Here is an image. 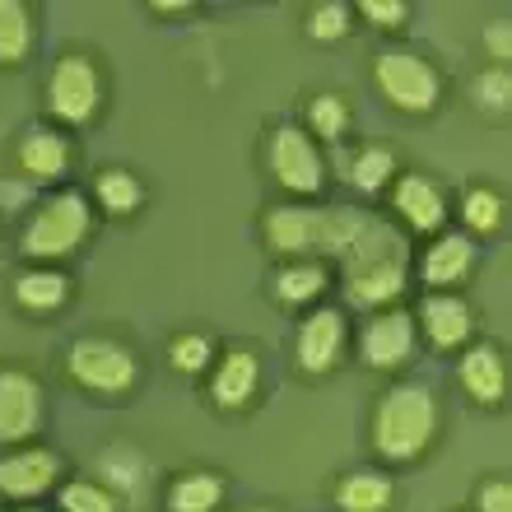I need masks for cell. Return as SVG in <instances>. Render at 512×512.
Instances as JSON below:
<instances>
[{
	"label": "cell",
	"mask_w": 512,
	"mask_h": 512,
	"mask_svg": "<svg viewBox=\"0 0 512 512\" xmlns=\"http://www.w3.org/2000/svg\"><path fill=\"white\" fill-rule=\"evenodd\" d=\"M340 270V289L345 303L359 312L396 308L405 298L410 270H415V247L387 215L364 210L359 229L350 233V243L340 247V256L331 261Z\"/></svg>",
	"instance_id": "cell-1"
},
{
	"label": "cell",
	"mask_w": 512,
	"mask_h": 512,
	"mask_svg": "<svg viewBox=\"0 0 512 512\" xmlns=\"http://www.w3.org/2000/svg\"><path fill=\"white\" fill-rule=\"evenodd\" d=\"M438 429H443L438 391H433L429 382L401 378V382H391L378 396V405H373L368 443H373L382 466H415V461H424L429 447L438 443Z\"/></svg>",
	"instance_id": "cell-2"
},
{
	"label": "cell",
	"mask_w": 512,
	"mask_h": 512,
	"mask_svg": "<svg viewBox=\"0 0 512 512\" xmlns=\"http://www.w3.org/2000/svg\"><path fill=\"white\" fill-rule=\"evenodd\" d=\"M364 205H322V201H275L261 215V238L284 261H336L340 247L359 229Z\"/></svg>",
	"instance_id": "cell-3"
},
{
	"label": "cell",
	"mask_w": 512,
	"mask_h": 512,
	"mask_svg": "<svg viewBox=\"0 0 512 512\" xmlns=\"http://www.w3.org/2000/svg\"><path fill=\"white\" fill-rule=\"evenodd\" d=\"M98 229V215L84 187H56L42 201H33L24 229H19V252L28 266H56L75 256Z\"/></svg>",
	"instance_id": "cell-4"
},
{
	"label": "cell",
	"mask_w": 512,
	"mask_h": 512,
	"mask_svg": "<svg viewBox=\"0 0 512 512\" xmlns=\"http://www.w3.org/2000/svg\"><path fill=\"white\" fill-rule=\"evenodd\" d=\"M373 89L382 94L391 112L405 117H429L443 108V70L433 66L415 47H387L373 56Z\"/></svg>",
	"instance_id": "cell-5"
},
{
	"label": "cell",
	"mask_w": 512,
	"mask_h": 512,
	"mask_svg": "<svg viewBox=\"0 0 512 512\" xmlns=\"http://www.w3.org/2000/svg\"><path fill=\"white\" fill-rule=\"evenodd\" d=\"M47 122L61 131H84L103 112V70L89 52H61L47 70Z\"/></svg>",
	"instance_id": "cell-6"
},
{
	"label": "cell",
	"mask_w": 512,
	"mask_h": 512,
	"mask_svg": "<svg viewBox=\"0 0 512 512\" xmlns=\"http://www.w3.org/2000/svg\"><path fill=\"white\" fill-rule=\"evenodd\" d=\"M266 168L275 177V187L284 191V201H322L326 182V149L312 140L298 122H280L266 131Z\"/></svg>",
	"instance_id": "cell-7"
},
{
	"label": "cell",
	"mask_w": 512,
	"mask_h": 512,
	"mask_svg": "<svg viewBox=\"0 0 512 512\" xmlns=\"http://www.w3.org/2000/svg\"><path fill=\"white\" fill-rule=\"evenodd\" d=\"M66 378L89 396H131L140 382V359L126 340L80 336L66 345Z\"/></svg>",
	"instance_id": "cell-8"
},
{
	"label": "cell",
	"mask_w": 512,
	"mask_h": 512,
	"mask_svg": "<svg viewBox=\"0 0 512 512\" xmlns=\"http://www.w3.org/2000/svg\"><path fill=\"white\" fill-rule=\"evenodd\" d=\"M10 159H14V177L19 182H28L33 191H42V187L56 191V187H66L70 168H75V140L52 122H28L24 131L14 135Z\"/></svg>",
	"instance_id": "cell-9"
},
{
	"label": "cell",
	"mask_w": 512,
	"mask_h": 512,
	"mask_svg": "<svg viewBox=\"0 0 512 512\" xmlns=\"http://www.w3.org/2000/svg\"><path fill=\"white\" fill-rule=\"evenodd\" d=\"M359 364L373 373H401L419 359V331H415V312L410 308H378L368 312L359 336H354Z\"/></svg>",
	"instance_id": "cell-10"
},
{
	"label": "cell",
	"mask_w": 512,
	"mask_h": 512,
	"mask_svg": "<svg viewBox=\"0 0 512 512\" xmlns=\"http://www.w3.org/2000/svg\"><path fill=\"white\" fill-rule=\"evenodd\" d=\"M387 205H391L387 219L405 238H438L452 224V196L429 173H405L401 168V177L387 191Z\"/></svg>",
	"instance_id": "cell-11"
},
{
	"label": "cell",
	"mask_w": 512,
	"mask_h": 512,
	"mask_svg": "<svg viewBox=\"0 0 512 512\" xmlns=\"http://www.w3.org/2000/svg\"><path fill=\"white\" fill-rule=\"evenodd\" d=\"M350 354V312L336 303H317L303 312L294 331V364L303 378H326L336 373Z\"/></svg>",
	"instance_id": "cell-12"
},
{
	"label": "cell",
	"mask_w": 512,
	"mask_h": 512,
	"mask_svg": "<svg viewBox=\"0 0 512 512\" xmlns=\"http://www.w3.org/2000/svg\"><path fill=\"white\" fill-rule=\"evenodd\" d=\"M47 424V391L42 382L19 364L0 368V447H24L33 443Z\"/></svg>",
	"instance_id": "cell-13"
},
{
	"label": "cell",
	"mask_w": 512,
	"mask_h": 512,
	"mask_svg": "<svg viewBox=\"0 0 512 512\" xmlns=\"http://www.w3.org/2000/svg\"><path fill=\"white\" fill-rule=\"evenodd\" d=\"M66 480V461L52 447L24 443L0 452V503H33L42 494H56V485Z\"/></svg>",
	"instance_id": "cell-14"
},
{
	"label": "cell",
	"mask_w": 512,
	"mask_h": 512,
	"mask_svg": "<svg viewBox=\"0 0 512 512\" xmlns=\"http://www.w3.org/2000/svg\"><path fill=\"white\" fill-rule=\"evenodd\" d=\"M419 345L438 354H461L475 340V308L466 294H419L415 308Z\"/></svg>",
	"instance_id": "cell-15"
},
{
	"label": "cell",
	"mask_w": 512,
	"mask_h": 512,
	"mask_svg": "<svg viewBox=\"0 0 512 512\" xmlns=\"http://www.w3.org/2000/svg\"><path fill=\"white\" fill-rule=\"evenodd\" d=\"M480 266V243L461 229H443L419 252V284L424 294H461V284Z\"/></svg>",
	"instance_id": "cell-16"
},
{
	"label": "cell",
	"mask_w": 512,
	"mask_h": 512,
	"mask_svg": "<svg viewBox=\"0 0 512 512\" xmlns=\"http://www.w3.org/2000/svg\"><path fill=\"white\" fill-rule=\"evenodd\" d=\"M205 391L219 415H243L261 391V354L252 345H229L215 354V364L205 373Z\"/></svg>",
	"instance_id": "cell-17"
},
{
	"label": "cell",
	"mask_w": 512,
	"mask_h": 512,
	"mask_svg": "<svg viewBox=\"0 0 512 512\" xmlns=\"http://www.w3.org/2000/svg\"><path fill=\"white\" fill-rule=\"evenodd\" d=\"M457 382H461V391L471 396V405L499 410V405L508 401V382H512L508 350H503L499 340H471V345L457 354Z\"/></svg>",
	"instance_id": "cell-18"
},
{
	"label": "cell",
	"mask_w": 512,
	"mask_h": 512,
	"mask_svg": "<svg viewBox=\"0 0 512 512\" xmlns=\"http://www.w3.org/2000/svg\"><path fill=\"white\" fill-rule=\"evenodd\" d=\"M70 294H75V284L61 266H24L10 280L14 308L28 312V317H52L70 303Z\"/></svg>",
	"instance_id": "cell-19"
},
{
	"label": "cell",
	"mask_w": 512,
	"mask_h": 512,
	"mask_svg": "<svg viewBox=\"0 0 512 512\" xmlns=\"http://www.w3.org/2000/svg\"><path fill=\"white\" fill-rule=\"evenodd\" d=\"M331 289V266L326 261H280L270 275V294L280 308H317Z\"/></svg>",
	"instance_id": "cell-20"
},
{
	"label": "cell",
	"mask_w": 512,
	"mask_h": 512,
	"mask_svg": "<svg viewBox=\"0 0 512 512\" xmlns=\"http://www.w3.org/2000/svg\"><path fill=\"white\" fill-rule=\"evenodd\" d=\"M89 205H94V215H108V219H131L140 215V205H145V182L122 168V163H108V168H98L94 182H89Z\"/></svg>",
	"instance_id": "cell-21"
},
{
	"label": "cell",
	"mask_w": 512,
	"mask_h": 512,
	"mask_svg": "<svg viewBox=\"0 0 512 512\" xmlns=\"http://www.w3.org/2000/svg\"><path fill=\"white\" fill-rule=\"evenodd\" d=\"M331 503L340 512H387L396 503V480L382 466H359V471H345L336 480Z\"/></svg>",
	"instance_id": "cell-22"
},
{
	"label": "cell",
	"mask_w": 512,
	"mask_h": 512,
	"mask_svg": "<svg viewBox=\"0 0 512 512\" xmlns=\"http://www.w3.org/2000/svg\"><path fill=\"white\" fill-rule=\"evenodd\" d=\"M457 219L466 238H494L508 224V196H503L494 182H466L457 196Z\"/></svg>",
	"instance_id": "cell-23"
},
{
	"label": "cell",
	"mask_w": 512,
	"mask_h": 512,
	"mask_svg": "<svg viewBox=\"0 0 512 512\" xmlns=\"http://www.w3.org/2000/svg\"><path fill=\"white\" fill-rule=\"evenodd\" d=\"M224 499H229V480L219 471H205V466L177 471L163 489V508L168 512H219Z\"/></svg>",
	"instance_id": "cell-24"
},
{
	"label": "cell",
	"mask_w": 512,
	"mask_h": 512,
	"mask_svg": "<svg viewBox=\"0 0 512 512\" xmlns=\"http://www.w3.org/2000/svg\"><path fill=\"white\" fill-rule=\"evenodd\" d=\"M396 177H401V159H396L391 145H359L350 159H345V182H350L359 196H368V201L387 196Z\"/></svg>",
	"instance_id": "cell-25"
},
{
	"label": "cell",
	"mask_w": 512,
	"mask_h": 512,
	"mask_svg": "<svg viewBox=\"0 0 512 512\" xmlns=\"http://www.w3.org/2000/svg\"><path fill=\"white\" fill-rule=\"evenodd\" d=\"M303 131L317 140V145H345L350 140V126H354V108L350 98L336 94V89H322V94L308 98V108H303Z\"/></svg>",
	"instance_id": "cell-26"
},
{
	"label": "cell",
	"mask_w": 512,
	"mask_h": 512,
	"mask_svg": "<svg viewBox=\"0 0 512 512\" xmlns=\"http://www.w3.org/2000/svg\"><path fill=\"white\" fill-rule=\"evenodd\" d=\"M33 42H38L33 10L24 0H0V66L19 70L33 56Z\"/></svg>",
	"instance_id": "cell-27"
},
{
	"label": "cell",
	"mask_w": 512,
	"mask_h": 512,
	"mask_svg": "<svg viewBox=\"0 0 512 512\" xmlns=\"http://www.w3.org/2000/svg\"><path fill=\"white\" fill-rule=\"evenodd\" d=\"M56 512H122V494L108 480H94V475L61 480L56 485Z\"/></svg>",
	"instance_id": "cell-28"
},
{
	"label": "cell",
	"mask_w": 512,
	"mask_h": 512,
	"mask_svg": "<svg viewBox=\"0 0 512 512\" xmlns=\"http://www.w3.org/2000/svg\"><path fill=\"white\" fill-rule=\"evenodd\" d=\"M215 340H210V331H177L173 340H168V368L173 373H182V378H205L210 373V364H215Z\"/></svg>",
	"instance_id": "cell-29"
},
{
	"label": "cell",
	"mask_w": 512,
	"mask_h": 512,
	"mask_svg": "<svg viewBox=\"0 0 512 512\" xmlns=\"http://www.w3.org/2000/svg\"><path fill=\"white\" fill-rule=\"evenodd\" d=\"M303 33L312 42H345L354 33V5L350 0H317L303 14Z\"/></svg>",
	"instance_id": "cell-30"
},
{
	"label": "cell",
	"mask_w": 512,
	"mask_h": 512,
	"mask_svg": "<svg viewBox=\"0 0 512 512\" xmlns=\"http://www.w3.org/2000/svg\"><path fill=\"white\" fill-rule=\"evenodd\" d=\"M471 103L485 117H508L512 108V70L508 66H485L471 80Z\"/></svg>",
	"instance_id": "cell-31"
},
{
	"label": "cell",
	"mask_w": 512,
	"mask_h": 512,
	"mask_svg": "<svg viewBox=\"0 0 512 512\" xmlns=\"http://www.w3.org/2000/svg\"><path fill=\"white\" fill-rule=\"evenodd\" d=\"M354 19H364L378 33H405L415 19V5L410 0H354Z\"/></svg>",
	"instance_id": "cell-32"
},
{
	"label": "cell",
	"mask_w": 512,
	"mask_h": 512,
	"mask_svg": "<svg viewBox=\"0 0 512 512\" xmlns=\"http://www.w3.org/2000/svg\"><path fill=\"white\" fill-rule=\"evenodd\" d=\"M475 512H512V480L503 471L485 475L480 485H475Z\"/></svg>",
	"instance_id": "cell-33"
},
{
	"label": "cell",
	"mask_w": 512,
	"mask_h": 512,
	"mask_svg": "<svg viewBox=\"0 0 512 512\" xmlns=\"http://www.w3.org/2000/svg\"><path fill=\"white\" fill-rule=\"evenodd\" d=\"M485 52L494 66H508L512 61V19H494L485 24Z\"/></svg>",
	"instance_id": "cell-34"
},
{
	"label": "cell",
	"mask_w": 512,
	"mask_h": 512,
	"mask_svg": "<svg viewBox=\"0 0 512 512\" xmlns=\"http://www.w3.org/2000/svg\"><path fill=\"white\" fill-rule=\"evenodd\" d=\"M33 196H38V191L28 187V182H19V177L14 173H5V182H0V205H5V210H33Z\"/></svg>",
	"instance_id": "cell-35"
},
{
	"label": "cell",
	"mask_w": 512,
	"mask_h": 512,
	"mask_svg": "<svg viewBox=\"0 0 512 512\" xmlns=\"http://www.w3.org/2000/svg\"><path fill=\"white\" fill-rule=\"evenodd\" d=\"M191 10H196V5H187V0H154V5H149V14H159V19L163 14H191Z\"/></svg>",
	"instance_id": "cell-36"
},
{
	"label": "cell",
	"mask_w": 512,
	"mask_h": 512,
	"mask_svg": "<svg viewBox=\"0 0 512 512\" xmlns=\"http://www.w3.org/2000/svg\"><path fill=\"white\" fill-rule=\"evenodd\" d=\"M19 512H47V508H19Z\"/></svg>",
	"instance_id": "cell-37"
},
{
	"label": "cell",
	"mask_w": 512,
	"mask_h": 512,
	"mask_svg": "<svg viewBox=\"0 0 512 512\" xmlns=\"http://www.w3.org/2000/svg\"><path fill=\"white\" fill-rule=\"evenodd\" d=\"M252 512H275V508H252Z\"/></svg>",
	"instance_id": "cell-38"
},
{
	"label": "cell",
	"mask_w": 512,
	"mask_h": 512,
	"mask_svg": "<svg viewBox=\"0 0 512 512\" xmlns=\"http://www.w3.org/2000/svg\"><path fill=\"white\" fill-rule=\"evenodd\" d=\"M0 512H5V503H0Z\"/></svg>",
	"instance_id": "cell-39"
}]
</instances>
